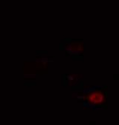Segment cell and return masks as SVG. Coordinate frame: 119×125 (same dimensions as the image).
<instances>
[{
  "mask_svg": "<svg viewBox=\"0 0 119 125\" xmlns=\"http://www.w3.org/2000/svg\"><path fill=\"white\" fill-rule=\"evenodd\" d=\"M103 95L99 93H93L89 95V101L92 103H101L103 101Z\"/></svg>",
  "mask_w": 119,
  "mask_h": 125,
  "instance_id": "cell-1",
  "label": "cell"
}]
</instances>
